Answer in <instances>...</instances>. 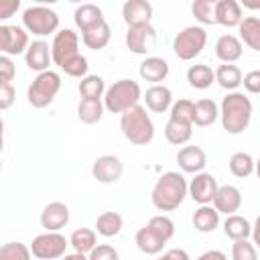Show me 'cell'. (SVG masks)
<instances>
[{
    "instance_id": "30bf717a",
    "label": "cell",
    "mask_w": 260,
    "mask_h": 260,
    "mask_svg": "<svg viewBox=\"0 0 260 260\" xmlns=\"http://www.w3.org/2000/svg\"><path fill=\"white\" fill-rule=\"evenodd\" d=\"M28 32L16 24H0V51L8 57L24 55L28 49Z\"/></svg>"
},
{
    "instance_id": "d590c367",
    "label": "cell",
    "mask_w": 260,
    "mask_h": 260,
    "mask_svg": "<svg viewBox=\"0 0 260 260\" xmlns=\"http://www.w3.org/2000/svg\"><path fill=\"white\" fill-rule=\"evenodd\" d=\"M256 169V160L252 158V154L248 152H234L230 156V173L238 179H246L254 173Z\"/></svg>"
},
{
    "instance_id": "cb8c5ba5",
    "label": "cell",
    "mask_w": 260,
    "mask_h": 260,
    "mask_svg": "<svg viewBox=\"0 0 260 260\" xmlns=\"http://www.w3.org/2000/svg\"><path fill=\"white\" fill-rule=\"evenodd\" d=\"M134 242H136V246H138V250L142 252V254H146V256H156V254H160L162 252V248H165V240L146 223V225H142L138 232H136V236H134Z\"/></svg>"
},
{
    "instance_id": "ba28073f",
    "label": "cell",
    "mask_w": 260,
    "mask_h": 260,
    "mask_svg": "<svg viewBox=\"0 0 260 260\" xmlns=\"http://www.w3.org/2000/svg\"><path fill=\"white\" fill-rule=\"evenodd\" d=\"M69 240L59 234V232H45L32 238L30 242V252L39 260H57L67 254Z\"/></svg>"
},
{
    "instance_id": "74e56055",
    "label": "cell",
    "mask_w": 260,
    "mask_h": 260,
    "mask_svg": "<svg viewBox=\"0 0 260 260\" xmlns=\"http://www.w3.org/2000/svg\"><path fill=\"white\" fill-rule=\"evenodd\" d=\"M169 120H177V122H183V124H191L193 126V120H195V102H191V100H179V102H175L171 106Z\"/></svg>"
},
{
    "instance_id": "44dd1931",
    "label": "cell",
    "mask_w": 260,
    "mask_h": 260,
    "mask_svg": "<svg viewBox=\"0 0 260 260\" xmlns=\"http://www.w3.org/2000/svg\"><path fill=\"white\" fill-rule=\"evenodd\" d=\"M142 98H144L146 108H148L150 112H154V114H165V112L171 110V106L175 104V102H173V91H171L167 85H162V83L150 85Z\"/></svg>"
},
{
    "instance_id": "9a60e30c",
    "label": "cell",
    "mask_w": 260,
    "mask_h": 260,
    "mask_svg": "<svg viewBox=\"0 0 260 260\" xmlns=\"http://www.w3.org/2000/svg\"><path fill=\"white\" fill-rule=\"evenodd\" d=\"M177 165L183 173L197 175V173H203V169L207 165V154L201 146L187 144L177 152Z\"/></svg>"
},
{
    "instance_id": "f6af8a7d",
    "label": "cell",
    "mask_w": 260,
    "mask_h": 260,
    "mask_svg": "<svg viewBox=\"0 0 260 260\" xmlns=\"http://www.w3.org/2000/svg\"><path fill=\"white\" fill-rule=\"evenodd\" d=\"M16 75V67L8 55L0 57V83H10Z\"/></svg>"
},
{
    "instance_id": "f546056e",
    "label": "cell",
    "mask_w": 260,
    "mask_h": 260,
    "mask_svg": "<svg viewBox=\"0 0 260 260\" xmlns=\"http://www.w3.org/2000/svg\"><path fill=\"white\" fill-rule=\"evenodd\" d=\"M69 246L75 252H79V254H89L98 246L95 230H91V228H77V230H73L71 236H69Z\"/></svg>"
},
{
    "instance_id": "484cf974",
    "label": "cell",
    "mask_w": 260,
    "mask_h": 260,
    "mask_svg": "<svg viewBox=\"0 0 260 260\" xmlns=\"http://www.w3.org/2000/svg\"><path fill=\"white\" fill-rule=\"evenodd\" d=\"M242 79H244V75H242L240 67L234 65V63H223L215 69V81H217L219 87L228 89V93L236 91L242 85Z\"/></svg>"
},
{
    "instance_id": "7c38bea8",
    "label": "cell",
    "mask_w": 260,
    "mask_h": 260,
    "mask_svg": "<svg viewBox=\"0 0 260 260\" xmlns=\"http://www.w3.org/2000/svg\"><path fill=\"white\" fill-rule=\"evenodd\" d=\"M217 189H219L217 179L211 173H205V171L203 173H197L189 181V197L195 203H199V205H211Z\"/></svg>"
},
{
    "instance_id": "1f68e13d",
    "label": "cell",
    "mask_w": 260,
    "mask_h": 260,
    "mask_svg": "<svg viewBox=\"0 0 260 260\" xmlns=\"http://www.w3.org/2000/svg\"><path fill=\"white\" fill-rule=\"evenodd\" d=\"M217 116H219V108H217V104L213 100L203 98V100L195 102V120H193L195 126L207 128L217 120Z\"/></svg>"
},
{
    "instance_id": "836d02e7",
    "label": "cell",
    "mask_w": 260,
    "mask_h": 260,
    "mask_svg": "<svg viewBox=\"0 0 260 260\" xmlns=\"http://www.w3.org/2000/svg\"><path fill=\"white\" fill-rule=\"evenodd\" d=\"M104 102L102 100H81L77 106V118L83 124H98L104 116Z\"/></svg>"
},
{
    "instance_id": "ffe728a7",
    "label": "cell",
    "mask_w": 260,
    "mask_h": 260,
    "mask_svg": "<svg viewBox=\"0 0 260 260\" xmlns=\"http://www.w3.org/2000/svg\"><path fill=\"white\" fill-rule=\"evenodd\" d=\"M244 20V10L242 4L236 0H217L215 4V24L221 26H240Z\"/></svg>"
},
{
    "instance_id": "f1b7e54d",
    "label": "cell",
    "mask_w": 260,
    "mask_h": 260,
    "mask_svg": "<svg viewBox=\"0 0 260 260\" xmlns=\"http://www.w3.org/2000/svg\"><path fill=\"white\" fill-rule=\"evenodd\" d=\"M122 225H124V219L118 211H104L98 215L95 219V232L104 238H114L122 232Z\"/></svg>"
},
{
    "instance_id": "d6986e66",
    "label": "cell",
    "mask_w": 260,
    "mask_h": 260,
    "mask_svg": "<svg viewBox=\"0 0 260 260\" xmlns=\"http://www.w3.org/2000/svg\"><path fill=\"white\" fill-rule=\"evenodd\" d=\"M122 18L128 26L148 24L152 20V4L146 0H128L122 6Z\"/></svg>"
},
{
    "instance_id": "681fc988",
    "label": "cell",
    "mask_w": 260,
    "mask_h": 260,
    "mask_svg": "<svg viewBox=\"0 0 260 260\" xmlns=\"http://www.w3.org/2000/svg\"><path fill=\"white\" fill-rule=\"evenodd\" d=\"M156 260H191V258H189L187 250H183V248H171L162 256H158Z\"/></svg>"
},
{
    "instance_id": "d4e9b609",
    "label": "cell",
    "mask_w": 260,
    "mask_h": 260,
    "mask_svg": "<svg viewBox=\"0 0 260 260\" xmlns=\"http://www.w3.org/2000/svg\"><path fill=\"white\" fill-rule=\"evenodd\" d=\"M193 228L201 234H209L219 225V211L213 205H199L193 213Z\"/></svg>"
},
{
    "instance_id": "4dcf8cb0",
    "label": "cell",
    "mask_w": 260,
    "mask_h": 260,
    "mask_svg": "<svg viewBox=\"0 0 260 260\" xmlns=\"http://www.w3.org/2000/svg\"><path fill=\"white\" fill-rule=\"evenodd\" d=\"M187 81L195 89H207V87H211V83H215V71L203 63L191 65L187 69Z\"/></svg>"
},
{
    "instance_id": "e575fe53",
    "label": "cell",
    "mask_w": 260,
    "mask_h": 260,
    "mask_svg": "<svg viewBox=\"0 0 260 260\" xmlns=\"http://www.w3.org/2000/svg\"><path fill=\"white\" fill-rule=\"evenodd\" d=\"M193 136V126L191 124H183V122H177V120H169L167 126H165V138L175 144V146H181V144H187Z\"/></svg>"
},
{
    "instance_id": "db71d44e",
    "label": "cell",
    "mask_w": 260,
    "mask_h": 260,
    "mask_svg": "<svg viewBox=\"0 0 260 260\" xmlns=\"http://www.w3.org/2000/svg\"><path fill=\"white\" fill-rule=\"evenodd\" d=\"M254 173H256V175H258V179H260V158L256 160V169H254Z\"/></svg>"
},
{
    "instance_id": "816d5d0a",
    "label": "cell",
    "mask_w": 260,
    "mask_h": 260,
    "mask_svg": "<svg viewBox=\"0 0 260 260\" xmlns=\"http://www.w3.org/2000/svg\"><path fill=\"white\" fill-rule=\"evenodd\" d=\"M252 240H254V246L260 248V215L256 217V221L252 225Z\"/></svg>"
},
{
    "instance_id": "7bdbcfd3",
    "label": "cell",
    "mask_w": 260,
    "mask_h": 260,
    "mask_svg": "<svg viewBox=\"0 0 260 260\" xmlns=\"http://www.w3.org/2000/svg\"><path fill=\"white\" fill-rule=\"evenodd\" d=\"M59 69H61V71H65L69 77H79V79H83V77L87 75L89 63H87V59L79 53L77 57H73V59H71V61H67L65 65H61Z\"/></svg>"
},
{
    "instance_id": "6da1fadb",
    "label": "cell",
    "mask_w": 260,
    "mask_h": 260,
    "mask_svg": "<svg viewBox=\"0 0 260 260\" xmlns=\"http://www.w3.org/2000/svg\"><path fill=\"white\" fill-rule=\"evenodd\" d=\"M187 195H189V183L185 181V177L177 171H169L156 179L150 199L158 211H175L185 201Z\"/></svg>"
},
{
    "instance_id": "8992f818",
    "label": "cell",
    "mask_w": 260,
    "mask_h": 260,
    "mask_svg": "<svg viewBox=\"0 0 260 260\" xmlns=\"http://www.w3.org/2000/svg\"><path fill=\"white\" fill-rule=\"evenodd\" d=\"M22 26L37 37L53 35L59 28V14L49 6H28L22 12Z\"/></svg>"
},
{
    "instance_id": "277c9868",
    "label": "cell",
    "mask_w": 260,
    "mask_h": 260,
    "mask_svg": "<svg viewBox=\"0 0 260 260\" xmlns=\"http://www.w3.org/2000/svg\"><path fill=\"white\" fill-rule=\"evenodd\" d=\"M140 98H142V89H140L138 81H134V79H118L106 89L104 106L112 114H124L126 110L138 106Z\"/></svg>"
},
{
    "instance_id": "f35d334b",
    "label": "cell",
    "mask_w": 260,
    "mask_h": 260,
    "mask_svg": "<svg viewBox=\"0 0 260 260\" xmlns=\"http://www.w3.org/2000/svg\"><path fill=\"white\" fill-rule=\"evenodd\" d=\"M215 4L217 0H195L191 12L201 24H215Z\"/></svg>"
},
{
    "instance_id": "7dc6e473",
    "label": "cell",
    "mask_w": 260,
    "mask_h": 260,
    "mask_svg": "<svg viewBox=\"0 0 260 260\" xmlns=\"http://www.w3.org/2000/svg\"><path fill=\"white\" fill-rule=\"evenodd\" d=\"M242 83H244V89H246L248 93H260V69L248 71V73L244 75Z\"/></svg>"
},
{
    "instance_id": "bcb514c9",
    "label": "cell",
    "mask_w": 260,
    "mask_h": 260,
    "mask_svg": "<svg viewBox=\"0 0 260 260\" xmlns=\"http://www.w3.org/2000/svg\"><path fill=\"white\" fill-rule=\"evenodd\" d=\"M16 100V89L12 83H0V110H8Z\"/></svg>"
},
{
    "instance_id": "4fadbf2b",
    "label": "cell",
    "mask_w": 260,
    "mask_h": 260,
    "mask_svg": "<svg viewBox=\"0 0 260 260\" xmlns=\"http://www.w3.org/2000/svg\"><path fill=\"white\" fill-rule=\"evenodd\" d=\"M124 173V165L116 154H102L91 165V175L100 183H116Z\"/></svg>"
},
{
    "instance_id": "e0dca14e",
    "label": "cell",
    "mask_w": 260,
    "mask_h": 260,
    "mask_svg": "<svg viewBox=\"0 0 260 260\" xmlns=\"http://www.w3.org/2000/svg\"><path fill=\"white\" fill-rule=\"evenodd\" d=\"M24 61H26V67L30 71H37V73H43V71H49V65L53 63V53H51V47L49 43L45 41H32L24 53Z\"/></svg>"
},
{
    "instance_id": "5bb4252c",
    "label": "cell",
    "mask_w": 260,
    "mask_h": 260,
    "mask_svg": "<svg viewBox=\"0 0 260 260\" xmlns=\"http://www.w3.org/2000/svg\"><path fill=\"white\" fill-rule=\"evenodd\" d=\"M73 22L75 26L81 30V35L89 32V30H95L100 28L102 24H106V16H104V10L98 6V4H81L75 8L73 12Z\"/></svg>"
},
{
    "instance_id": "b9f144b4",
    "label": "cell",
    "mask_w": 260,
    "mask_h": 260,
    "mask_svg": "<svg viewBox=\"0 0 260 260\" xmlns=\"http://www.w3.org/2000/svg\"><path fill=\"white\" fill-rule=\"evenodd\" d=\"M232 260H258V252L254 242L238 240L232 244Z\"/></svg>"
},
{
    "instance_id": "ee69618b",
    "label": "cell",
    "mask_w": 260,
    "mask_h": 260,
    "mask_svg": "<svg viewBox=\"0 0 260 260\" xmlns=\"http://www.w3.org/2000/svg\"><path fill=\"white\" fill-rule=\"evenodd\" d=\"M87 260H120V254L114 246L110 244H98L89 254Z\"/></svg>"
},
{
    "instance_id": "5b68a950",
    "label": "cell",
    "mask_w": 260,
    "mask_h": 260,
    "mask_svg": "<svg viewBox=\"0 0 260 260\" xmlns=\"http://www.w3.org/2000/svg\"><path fill=\"white\" fill-rule=\"evenodd\" d=\"M61 89V75L57 71H43V73H37V77L32 79V83L28 85V91H26V100L32 108L41 110V108H47L55 95L59 93Z\"/></svg>"
},
{
    "instance_id": "603a6c76",
    "label": "cell",
    "mask_w": 260,
    "mask_h": 260,
    "mask_svg": "<svg viewBox=\"0 0 260 260\" xmlns=\"http://www.w3.org/2000/svg\"><path fill=\"white\" fill-rule=\"evenodd\" d=\"M244 53V43L236 35H221L215 43V55L221 63H236Z\"/></svg>"
},
{
    "instance_id": "f5cc1de1",
    "label": "cell",
    "mask_w": 260,
    "mask_h": 260,
    "mask_svg": "<svg viewBox=\"0 0 260 260\" xmlns=\"http://www.w3.org/2000/svg\"><path fill=\"white\" fill-rule=\"evenodd\" d=\"M61 260H87L85 254H79V252H71V254H65Z\"/></svg>"
},
{
    "instance_id": "4316f807",
    "label": "cell",
    "mask_w": 260,
    "mask_h": 260,
    "mask_svg": "<svg viewBox=\"0 0 260 260\" xmlns=\"http://www.w3.org/2000/svg\"><path fill=\"white\" fill-rule=\"evenodd\" d=\"M223 234L232 240V242H238V240H248L252 236V223L244 217V215H228L225 221H223Z\"/></svg>"
},
{
    "instance_id": "2e32d148",
    "label": "cell",
    "mask_w": 260,
    "mask_h": 260,
    "mask_svg": "<svg viewBox=\"0 0 260 260\" xmlns=\"http://www.w3.org/2000/svg\"><path fill=\"white\" fill-rule=\"evenodd\" d=\"M69 223V207L63 201H51L41 211V225L47 232H59Z\"/></svg>"
},
{
    "instance_id": "ab89813d",
    "label": "cell",
    "mask_w": 260,
    "mask_h": 260,
    "mask_svg": "<svg viewBox=\"0 0 260 260\" xmlns=\"http://www.w3.org/2000/svg\"><path fill=\"white\" fill-rule=\"evenodd\" d=\"M32 252L30 246L22 242H6L0 248V260H30Z\"/></svg>"
},
{
    "instance_id": "3957f363",
    "label": "cell",
    "mask_w": 260,
    "mask_h": 260,
    "mask_svg": "<svg viewBox=\"0 0 260 260\" xmlns=\"http://www.w3.org/2000/svg\"><path fill=\"white\" fill-rule=\"evenodd\" d=\"M120 130L124 138L134 146H146L154 138V124L144 106H134L120 114Z\"/></svg>"
},
{
    "instance_id": "c3c4849f",
    "label": "cell",
    "mask_w": 260,
    "mask_h": 260,
    "mask_svg": "<svg viewBox=\"0 0 260 260\" xmlns=\"http://www.w3.org/2000/svg\"><path fill=\"white\" fill-rule=\"evenodd\" d=\"M20 8V0H0V18H10Z\"/></svg>"
},
{
    "instance_id": "8d00e7d4",
    "label": "cell",
    "mask_w": 260,
    "mask_h": 260,
    "mask_svg": "<svg viewBox=\"0 0 260 260\" xmlns=\"http://www.w3.org/2000/svg\"><path fill=\"white\" fill-rule=\"evenodd\" d=\"M110 39H112V28H110L108 22L102 24L100 28H95V30H89V32L81 35L83 45H85L87 49H91V51H102V49H106L108 43H110Z\"/></svg>"
},
{
    "instance_id": "d6a6232c",
    "label": "cell",
    "mask_w": 260,
    "mask_h": 260,
    "mask_svg": "<svg viewBox=\"0 0 260 260\" xmlns=\"http://www.w3.org/2000/svg\"><path fill=\"white\" fill-rule=\"evenodd\" d=\"M79 95L81 100H102L106 95V83H104V77L100 75H85L81 81H79Z\"/></svg>"
},
{
    "instance_id": "83f0119b",
    "label": "cell",
    "mask_w": 260,
    "mask_h": 260,
    "mask_svg": "<svg viewBox=\"0 0 260 260\" xmlns=\"http://www.w3.org/2000/svg\"><path fill=\"white\" fill-rule=\"evenodd\" d=\"M238 30H240V41L246 47L260 53V18L258 16H244Z\"/></svg>"
},
{
    "instance_id": "8fae6325",
    "label": "cell",
    "mask_w": 260,
    "mask_h": 260,
    "mask_svg": "<svg viewBox=\"0 0 260 260\" xmlns=\"http://www.w3.org/2000/svg\"><path fill=\"white\" fill-rule=\"evenodd\" d=\"M154 43H156V28L150 22L148 24L128 26L126 47L130 49V53H134V55H146L152 49Z\"/></svg>"
},
{
    "instance_id": "f907efd6",
    "label": "cell",
    "mask_w": 260,
    "mask_h": 260,
    "mask_svg": "<svg viewBox=\"0 0 260 260\" xmlns=\"http://www.w3.org/2000/svg\"><path fill=\"white\" fill-rule=\"evenodd\" d=\"M197 260H228V256H225L221 250H207V252H203Z\"/></svg>"
},
{
    "instance_id": "7402d4cb",
    "label": "cell",
    "mask_w": 260,
    "mask_h": 260,
    "mask_svg": "<svg viewBox=\"0 0 260 260\" xmlns=\"http://www.w3.org/2000/svg\"><path fill=\"white\" fill-rule=\"evenodd\" d=\"M169 71H171V67H169L167 59H162V57H146L138 67L140 77L144 81H150L152 85H158L160 81H165Z\"/></svg>"
},
{
    "instance_id": "7a4b0ae2",
    "label": "cell",
    "mask_w": 260,
    "mask_h": 260,
    "mask_svg": "<svg viewBox=\"0 0 260 260\" xmlns=\"http://www.w3.org/2000/svg\"><path fill=\"white\" fill-rule=\"evenodd\" d=\"M221 126L228 134H242L252 120V102L242 91H230L219 106Z\"/></svg>"
},
{
    "instance_id": "60d3db41",
    "label": "cell",
    "mask_w": 260,
    "mask_h": 260,
    "mask_svg": "<svg viewBox=\"0 0 260 260\" xmlns=\"http://www.w3.org/2000/svg\"><path fill=\"white\" fill-rule=\"evenodd\" d=\"M148 225H150L165 242H169V240L175 236V223H173V219L167 217V215H152V217L148 219Z\"/></svg>"
},
{
    "instance_id": "9c48e42d",
    "label": "cell",
    "mask_w": 260,
    "mask_h": 260,
    "mask_svg": "<svg viewBox=\"0 0 260 260\" xmlns=\"http://www.w3.org/2000/svg\"><path fill=\"white\" fill-rule=\"evenodd\" d=\"M79 37L75 30L71 28H63L59 32H55L53 43H51V53H53V63L57 67L65 65L67 61H71L73 57L79 55Z\"/></svg>"
},
{
    "instance_id": "52a82bcc",
    "label": "cell",
    "mask_w": 260,
    "mask_h": 260,
    "mask_svg": "<svg viewBox=\"0 0 260 260\" xmlns=\"http://www.w3.org/2000/svg\"><path fill=\"white\" fill-rule=\"evenodd\" d=\"M205 43H207V30L203 26L193 24V26H185L183 30L177 32V37L173 41V51L179 59L191 61L205 49Z\"/></svg>"
},
{
    "instance_id": "ac0fdd59",
    "label": "cell",
    "mask_w": 260,
    "mask_h": 260,
    "mask_svg": "<svg viewBox=\"0 0 260 260\" xmlns=\"http://www.w3.org/2000/svg\"><path fill=\"white\" fill-rule=\"evenodd\" d=\"M219 213L225 215H234L236 211H240L242 207V191L236 185H219L213 203H211Z\"/></svg>"
}]
</instances>
